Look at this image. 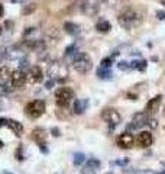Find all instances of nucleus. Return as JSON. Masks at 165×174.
Returning <instances> with one entry per match:
<instances>
[{
	"mask_svg": "<svg viewBox=\"0 0 165 174\" xmlns=\"http://www.w3.org/2000/svg\"><path fill=\"white\" fill-rule=\"evenodd\" d=\"M23 57V49L17 45L13 47H7L6 48V61H13V60H19Z\"/></svg>",
	"mask_w": 165,
	"mask_h": 174,
	"instance_id": "nucleus-15",
	"label": "nucleus"
},
{
	"mask_svg": "<svg viewBox=\"0 0 165 174\" xmlns=\"http://www.w3.org/2000/svg\"><path fill=\"white\" fill-rule=\"evenodd\" d=\"M117 145L122 149H130V148L135 145V136L130 134V132H123L117 136Z\"/></svg>",
	"mask_w": 165,
	"mask_h": 174,
	"instance_id": "nucleus-11",
	"label": "nucleus"
},
{
	"mask_svg": "<svg viewBox=\"0 0 165 174\" xmlns=\"http://www.w3.org/2000/svg\"><path fill=\"white\" fill-rule=\"evenodd\" d=\"M154 142V138H152V134L148 132V130H143V132H139L136 136V144L141 148H148L152 145Z\"/></svg>",
	"mask_w": 165,
	"mask_h": 174,
	"instance_id": "nucleus-14",
	"label": "nucleus"
},
{
	"mask_svg": "<svg viewBox=\"0 0 165 174\" xmlns=\"http://www.w3.org/2000/svg\"><path fill=\"white\" fill-rule=\"evenodd\" d=\"M81 12L88 17H93L99 13V9H100V3L99 0H84L80 6Z\"/></svg>",
	"mask_w": 165,
	"mask_h": 174,
	"instance_id": "nucleus-8",
	"label": "nucleus"
},
{
	"mask_svg": "<svg viewBox=\"0 0 165 174\" xmlns=\"http://www.w3.org/2000/svg\"><path fill=\"white\" fill-rule=\"evenodd\" d=\"M156 17L160 19V21H165V12L164 10H156Z\"/></svg>",
	"mask_w": 165,
	"mask_h": 174,
	"instance_id": "nucleus-37",
	"label": "nucleus"
},
{
	"mask_svg": "<svg viewBox=\"0 0 165 174\" xmlns=\"http://www.w3.org/2000/svg\"><path fill=\"white\" fill-rule=\"evenodd\" d=\"M0 126H7L16 136H20L23 134L22 123L17 122V120H15V119H5V118H0Z\"/></svg>",
	"mask_w": 165,
	"mask_h": 174,
	"instance_id": "nucleus-10",
	"label": "nucleus"
},
{
	"mask_svg": "<svg viewBox=\"0 0 165 174\" xmlns=\"http://www.w3.org/2000/svg\"><path fill=\"white\" fill-rule=\"evenodd\" d=\"M130 68H135V70H139V71H143L145 68H146V61H143V60H141V61H132L130 62Z\"/></svg>",
	"mask_w": 165,
	"mask_h": 174,
	"instance_id": "nucleus-24",
	"label": "nucleus"
},
{
	"mask_svg": "<svg viewBox=\"0 0 165 174\" xmlns=\"http://www.w3.org/2000/svg\"><path fill=\"white\" fill-rule=\"evenodd\" d=\"M6 108V100L5 97H0V110H3Z\"/></svg>",
	"mask_w": 165,
	"mask_h": 174,
	"instance_id": "nucleus-40",
	"label": "nucleus"
},
{
	"mask_svg": "<svg viewBox=\"0 0 165 174\" xmlns=\"http://www.w3.org/2000/svg\"><path fill=\"white\" fill-rule=\"evenodd\" d=\"M19 68L20 70H25L29 67V61H28V57H22V58H19Z\"/></svg>",
	"mask_w": 165,
	"mask_h": 174,
	"instance_id": "nucleus-30",
	"label": "nucleus"
},
{
	"mask_svg": "<svg viewBox=\"0 0 165 174\" xmlns=\"http://www.w3.org/2000/svg\"><path fill=\"white\" fill-rule=\"evenodd\" d=\"M51 132H52V135H54V136H60L61 135L60 129H58V128H52V129H51Z\"/></svg>",
	"mask_w": 165,
	"mask_h": 174,
	"instance_id": "nucleus-41",
	"label": "nucleus"
},
{
	"mask_svg": "<svg viewBox=\"0 0 165 174\" xmlns=\"http://www.w3.org/2000/svg\"><path fill=\"white\" fill-rule=\"evenodd\" d=\"M127 97L130 99V100H136L138 96H136V94H132V93H127Z\"/></svg>",
	"mask_w": 165,
	"mask_h": 174,
	"instance_id": "nucleus-43",
	"label": "nucleus"
},
{
	"mask_svg": "<svg viewBox=\"0 0 165 174\" xmlns=\"http://www.w3.org/2000/svg\"><path fill=\"white\" fill-rule=\"evenodd\" d=\"M146 125L151 128V129H155L156 126H158V122H156V119H154V118H149L148 119V123Z\"/></svg>",
	"mask_w": 165,
	"mask_h": 174,
	"instance_id": "nucleus-35",
	"label": "nucleus"
},
{
	"mask_svg": "<svg viewBox=\"0 0 165 174\" xmlns=\"http://www.w3.org/2000/svg\"><path fill=\"white\" fill-rule=\"evenodd\" d=\"M101 119L105 120V122H107L109 125H119L122 120V116L120 113L116 110V109L113 108H105L103 110H101Z\"/></svg>",
	"mask_w": 165,
	"mask_h": 174,
	"instance_id": "nucleus-6",
	"label": "nucleus"
},
{
	"mask_svg": "<svg viewBox=\"0 0 165 174\" xmlns=\"http://www.w3.org/2000/svg\"><path fill=\"white\" fill-rule=\"evenodd\" d=\"M48 76L55 81L64 83L67 78V67L60 61H50L48 62Z\"/></svg>",
	"mask_w": 165,
	"mask_h": 174,
	"instance_id": "nucleus-2",
	"label": "nucleus"
},
{
	"mask_svg": "<svg viewBox=\"0 0 165 174\" xmlns=\"http://www.w3.org/2000/svg\"><path fill=\"white\" fill-rule=\"evenodd\" d=\"M97 76H99V78H110V77L113 76V73L110 71V68H105V67H99L97 68Z\"/></svg>",
	"mask_w": 165,
	"mask_h": 174,
	"instance_id": "nucleus-23",
	"label": "nucleus"
},
{
	"mask_svg": "<svg viewBox=\"0 0 165 174\" xmlns=\"http://www.w3.org/2000/svg\"><path fill=\"white\" fill-rule=\"evenodd\" d=\"M96 29L99 31V32H103V33H106V32H109L110 29H112V25H110V22L109 21H105V19H101V21L96 25Z\"/></svg>",
	"mask_w": 165,
	"mask_h": 174,
	"instance_id": "nucleus-22",
	"label": "nucleus"
},
{
	"mask_svg": "<svg viewBox=\"0 0 165 174\" xmlns=\"http://www.w3.org/2000/svg\"><path fill=\"white\" fill-rule=\"evenodd\" d=\"M2 174H12V173H9V171H3Z\"/></svg>",
	"mask_w": 165,
	"mask_h": 174,
	"instance_id": "nucleus-47",
	"label": "nucleus"
},
{
	"mask_svg": "<svg viewBox=\"0 0 165 174\" xmlns=\"http://www.w3.org/2000/svg\"><path fill=\"white\" fill-rule=\"evenodd\" d=\"M12 73H13V71L10 70V67H7V65H2V67H0V87L5 86V84H7V83L10 81Z\"/></svg>",
	"mask_w": 165,
	"mask_h": 174,
	"instance_id": "nucleus-19",
	"label": "nucleus"
},
{
	"mask_svg": "<svg viewBox=\"0 0 165 174\" xmlns=\"http://www.w3.org/2000/svg\"><path fill=\"white\" fill-rule=\"evenodd\" d=\"M6 61V48H2L0 47V64Z\"/></svg>",
	"mask_w": 165,
	"mask_h": 174,
	"instance_id": "nucleus-36",
	"label": "nucleus"
},
{
	"mask_svg": "<svg viewBox=\"0 0 165 174\" xmlns=\"http://www.w3.org/2000/svg\"><path fill=\"white\" fill-rule=\"evenodd\" d=\"M28 81V76L26 73L23 70H16L12 73V77H10V84L13 89H20V87L25 86V83Z\"/></svg>",
	"mask_w": 165,
	"mask_h": 174,
	"instance_id": "nucleus-9",
	"label": "nucleus"
},
{
	"mask_svg": "<svg viewBox=\"0 0 165 174\" xmlns=\"http://www.w3.org/2000/svg\"><path fill=\"white\" fill-rule=\"evenodd\" d=\"M46 138H48V135H46V132H45L44 128H35V129L32 130V139L38 145H41V144H45L46 142Z\"/></svg>",
	"mask_w": 165,
	"mask_h": 174,
	"instance_id": "nucleus-18",
	"label": "nucleus"
},
{
	"mask_svg": "<svg viewBox=\"0 0 165 174\" xmlns=\"http://www.w3.org/2000/svg\"><path fill=\"white\" fill-rule=\"evenodd\" d=\"M3 147H5V144H3V141L0 139V148H3Z\"/></svg>",
	"mask_w": 165,
	"mask_h": 174,
	"instance_id": "nucleus-46",
	"label": "nucleus"
},
{
	"mask_svg": "<svg viewBox=\"0 0 165 174\" xmlns=\"http://www.w3.org/2000/svg\"><path fill=\"white\" fill-rule=\"evenodd\" d=\"M161 102H162V94H158V96H155L149 100L148 103H146V108H145V112L148 115H152L155 113L161 106Z\"/></svg>",
	"mask_w": 165,
	"mask_h": 174,
	"instance_id": "nucleus-16",
	"label": "nucleus"
},
{
	"mask_svg": "<svg viewBox=\"0 0 165 174\" xmlns=\"http://www.w3.org/2000/svg\"><path fill=\"white\" fill-rule=\"evenodd\" d=\"M75 51H77V45H75V44H71V45H68L65 48V55L70 57V55H72Z\"/></svg>",
	"mask_w": 165,
	"mask_h": 174,
	"instance_id": "nucleus-31",
	"label": "nucleus"
},
{
	"mask_svg": "<svg viewBox=\"0 0 165 174\" xmlns=\"http://www.w3.org/2000/svg\"><path fill=\"white\" fill-rule=\"evenodd\" d=\"M117 22H119V25L123 26L125 29H132L133 26H138V25L141 23V16L136 13L135 9H132V7H125V9L120 12L119 17H117Z\"/></svg>",
	"mask_w": 165,
	"mask_h": 174,
	"instance_id": "nucleus-1",
	"label": "nucleus"
},
{
	"mask_svg": "<svg viewBox=\"0 0 165 174\" xmlns=\"http://www.w3.org/2000/svg\"><path fill=\"white\" fill-rule=\"evenodd\" d=\"M164 3H165V2H164Z\"/></svg>",
	"mask_w": 165,
	"mask_h": 174,
	"instance_id": "nucleus-52",
	"label": "nucleus"
},
{
	"mask_svg": "<svg viewBox=\"0 0 165 174\" xmlns=\"http://www.w3.org/2000/svg\"><path fill=\"white\" fill-rule=\"evenodd\" d=\"M155 174H165V170L164 171H161V173H155Z\"/></svg>",
	"mask_w": 165,
	"mask_h": 174,
	"instance_id": "nucleus-48",
	"label": "nucleus"
},
{
	"mask_svg": "<svg viewBox=\"0 0 165 174\" xmlns=\"http://www.w3.org/2000/svg\"><path fill=\"white\" fill-rule=\"evenodd\" d=\"M72 99H74V90L70 87H60L55 90V102L58 108L67 109Z\"/></svg>",
	"mask_w": 165,
	"mask_h": 174,
	"instance_id": "nucleus-4",
	"label": "nucleus"
},
{
	"mask_svg": "<svg viewBox=\"0 0 165 174\" xmlns=\"http://www.w3.org/2000/svg\"><path fill=\"white\" fill-rule=\"evenodd\" d=\"M109 174H113V173H109Z\"/></svg>",
	"mask_w": 165,
	"mask_h": 174,
	"instance_id": "nucleus-51",
	"label": "nucleus"
},
{
	"mask_svg": "<svg viewBox=\"0 0 165 174\" xmlns=\"http://www.w3.org/2000/svg\"><path fill=\"white\" fill-rule=\"evenodd\" d=\"M28 81L29 83H39L42 81L44 78V74H42V68L39 65H32L29 67V71H28Z\"/></svg>",
	"mask_w": 165,
	"mask_h": 174,
	"instance_id": "nucleus-12",
	"label": "nucleus"
},
{
	"mask_svg": "<svg viewBox=\"0 0 165 174\" xmlns=\"http://www.w3.org/2000/svg\"><path fill=\"white\" fill-rule=\"evenodd\" d=\"M3 16V5H0V17Z\"/></svg>",
	"mask_w": 165,
	"mask_h": 174,
	"instance_id": "nucleus-45",
	"label": "nucleus"
},
{
	"mask_svg": "<svg viewBox=\"0 0 165 174\" xmlns=\"http://www.w3.org/2000/svg\"><path fill=\"white\" fill-rule=\"evenodd\" d=\"M33 32H35V28H26V31H25V33H23V36L26 38V36H29V35H32Z\"/></svg>",
	"mask_w": 165,
	"mask_h": 174,
	"instance_id": "nucleus-38",
	"label": "nucleus"
},
{
	"mask_svg": "<svg viewBox=\"0 0 165 174\" xmlns=\"http://www.w3.org/2000/svg\"><path fill=\"white\" fill-rule=\"evenodd\" d=\"M100 165H101L100 160H97V158H88V161L84 164V167L81 168V174H96L99 171Z\"/></svg>",
	"mask_w": 165,
	"mask_h": 174,
	"instance_id": "nucleus-13",
	"label": "nucleus"
},
{
	"mask_svg": "<svg viewBox=\"0 0 165 174\" xmlns=\"http://www.w3.org/2000/svg\"><path fill=\"white\" fill-rule=\"evenodd\" d=\"M54 84H55V80L54 78H51V80H48V81L45 83V87H46V89H52Z\"/></svg>",
	"mask_w": 165,
	"mask_h": 174,
	"instance_id": "nucleus-39",
	"label": "nucleus"
},
{
	"mask_svg": "<svg viewBox=\"0 0 165 174\" xmlns=\"http://www.w3.org/2000/svg\"><path fill=\"white\" fill-rule=\"evenodd\" d=\"M149 115L146 112H138V113L133 115L132 122L127 125V130H135V129H141L148 123Z\"/></svg>",
	"mask_w": 165,
	"mask_h": 174,
	"instance_id": "nucleus-7",
	"label": "nucleus"
},
{
	"mask_svg": "<svg viewBox=\"0 0 165 174\" xmlns=\"http://www.w3.org/2000/svg\"><path fill=\"white\" fill-rule=\"evenodd\" d=\"M39 149H41L42 152H45V154L48 152V149H46V147H45V144H41V145H39Z\"/></svg>",
	"mask_w": 165,
	"mask_h": 174,
	"instance_id": "nucleus-42",
	"label": "nucleus"
},
{
	"mask_svg": "<svg viewBox=\"0 0 165 174\" xmlns=\"http://www.w3.org/2000/svg\"><path fill=\"white\" fill-rule=\"evenodd\" d=\"M23 158H25V155H23V147L20 145V147L17 148V151H16V160L17 161H22Z\"/></svg>",
	"mask_w": 165,
	"mask_h": 174,
	"instance_id": "nucleus-34",
	"label": "nucleus"
},
{
	"mask_svg": "<svg viewBox=\"0 0 165 174\" xmlns=\"http://www.w3.org/2000/svg\"><path fill=\"white\" fill-rule=\"evenodd\" d=\"M72 67H74L75 71L81 73V74H86V73H88L93 68V60H91V57L88 54L80 52L78 55H75V58L72 61Z\"/></svg>",
	"mask_w": 165,
	"mask_h": 174,
	"instance_id": "nucleus-3",
	"label": "nucleus"
},
{
	"mask_svg": "<svg viewBox=\"0 0 165 174\" xmlns=\"http://www.w3.org/2000/svg\"><path fill=\"white\" fill-rule=\"evenodd\" d=\"M45 39H46L50 44H57L61 39L60 29H58L57 26L48 28V29H46V32H45Z\"/></svg>",
	"mask_w": 165,
	"mask_h": 174,
	"instance_id": "nucleus-17",
	"label": "nucleus"
},
{
	"mask_svg": "<svg viewBox=\"0 0 165 174\" xmlns=\"http://www.w3.org/2000/svg\"><path fill=\"white\" fill-rule=\"evenodd\" d=\"M164 116H165V106H164Z\"/></svg>",
	"mask_w": 165,
	"mask_h": 174,
	"instance_id": "nucleus-49",
	"label": "nucleus"
},
{
	"mask_svg": "<svg viewBox=\"0 0 165 174\" xmlns=\"http://www.w3.org/2000/svg\"><path fill=\"white\" fill-rule=\"evenodd\" d=\"M84 160H86V155L82 154V152H77V154H74V165H81L84 163Z\"/></svg>",
	"mask_w": 165,
	"mask_h": 174,
	"instance_id": "nucleus-25",
	"label": "nucleus"
},
{
	"mask_svg": "<svg viewBox=\"0 0 165 174\" xmlns=\"http://www.w3.org/2000/svg\"><path fill=\"white\" fill-rule=\"evenodd\" d=\"M25 113L32 119L41 118L45 113V102L44 100H33L31 103H28L26 108H25Z\"/></svg>",
	"mask_w": 165,
	"mask_h": 174,
	"instance_id": "nucleus-5",
	"label": "nucleus"
},
{
	"mask_svg": "<svg viewBox=\"0 0 165 174\" xmlns=\"http://www.w3.org/2000/svg\"><path fill=\"white\" fill-rule=\"evenodd\" d=\"M127 164H129V160L125 158V160H116V161H110V167H115V165H119V167H126Z\"/></svg>",
	"mask_w": 165,
	"mask_h": 174,
	"instance_id": "nucleus-27",
	"label": "nucleus"
},
{
	"mask_svg": "<svg viewBox=\"0 0 165 174\" xmlns=\"http://www.w3.org/2000/svg\"><path fill=\"white\" fill-rule=\"evenodd\" d=\"M35 9H36V5L35 3H31V5H26L25 7L22 9V15H31V13H33L35 12Z\"/></svg>",
	"mask_w": 165,
	"mask_h": 174,
	"instance_id": "nucleus-26",
	"label": "nucleus"
},
{
	"mask_svg": "<svg viewBox=\"0 0 165 174\" xmlns=\"http://www.w3.org/2000/svg\"><path fill=\"white\" fill-rule=\"evenodd\" d=\"M9 2H12V3H23L25 0H9Z\"/></svg>",
	"mask_w": 165,
	"mask_h": 174,
	"instance_id": "nucleus-44",
	"label": "nucleus"
},
{
	"mask_svg": "<svg viewBox=\"0 0 165 174\" xmlns=\"http://www.w3.org/2000/svg\"><path fill=\"white\" fill-rule=\"evenodd\" d=\"M88 106V100L87 99H77L74 102V113L75 115H81L84 113L86 108Z\"/></svg>",
	"mask_w": 165,
	"mask_h": 174,
	"instance_id": "nucleus-20",
	"label": "nucleus"
},
{
	"mask_svg": "<svg viewBox=\"0 0 165 174\" xmlns=\"http://www.w3.org/2000/svg\"><path fill=\"white\" fill-rule=\"evenodd\" d=\"M122 3H123V0H107V5H109L110 7H113V9L119 7Z\"/></svg>",
	"mask_w": 165,
	"mask_h": 174,
	"instance_id": "nucleus-33",
	"label": "nucleus"
},
{
	"mask_svg": "<svg viewBox=\"0 0 165 174\" xmlns=\"http://www.w3.org/2000/svg\"><path fill=\"white\" fill-rule=\"evenodd\" d=\"M123 174H152L149 170H123Z\"/></svg>",
	"mask_w": 165,
	"mask_h": 174,
	"instance_id": "nucleus-28",
	"label": "nucleus"
},
{
	"mask_svg": "<svg viewBox=\"0 0 165 174\" xmlns=\"http://www.w3.org/2000/svg\"><path fill=\"white\" fill-rule=\"evenodd\" d=\"M117 68L120 71H126L130 68V64L129 62H126V61H120V62H117Z\"/></svg>",
	"mask_w": 165,
	"mask_h": 174,
	"instance_id": "nucleus-32",
	"label": "nucleus"
},
{
	"mask_svg": "<svg viewBox=\"0 0 165 174\" xmlns=\"http://www.w3.org/2000/svg\"><path fill=\"white\" fill-rule=\"evenodd\" d=\"M64 29H65V32L68 35H72V36H75V35L80 33V26L77 23H74V22H65L64 23Z\"/></svg>",
	"mask_w": 165,
	"mask_h": 174,
	"instance_id": "nucleus-21",
	"label": "nucleus"
},
{
	"mask_svg": "<svg viewBox=\"0 0 165 174\" xmlns=\"http://www.w3.org/2000/svg\"><path fill=\"white\" fill-rule=\"evenodd\" d=\"M113 60H115V57H113V55H112V57H107V58H105V60L101 61L100 67H105V68H110V65L113 64Z\"/></svg>",
	"mask_w": 165,
	"mask_h": 174,
	"instance_id": "nucleus-29",
	"label": "nucleus"
},
{
	"mask_svg": "<svg viewBox=\"0 0 165 174\" xmlns=\"http://www.w3.org/2000/svg\"><path fill=\"white\" fill-rule=\"evenodd\" d=\"M0 33H2V26H0Z\"/></svg>",
	"mask_w": 165,
	"mask_h": 174,
	"instance_id": "nucleus-50",
	"label": "nucleus"
}]
</instances>
